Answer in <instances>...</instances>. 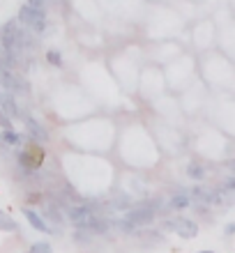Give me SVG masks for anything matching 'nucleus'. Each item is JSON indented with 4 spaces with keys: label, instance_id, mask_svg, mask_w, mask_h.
<instances>
[{
    "label": "nucleus",
    "instance_id": "obj_1",
    "mask_svg": "<svg viewBox=\"0 0 235 253\" xmlns=\"http://www.w3.org/2000/svg\"><path fill=\"white\" fill-rule=\"evenodd\" d=\"M23 44H26V37L21 35L19 26H16V21H7L5 26L0 28V46L5 48L7 53L12 55L14 60L19 62L21 58V48H23Z\"/></svg>",
    "mask_w": 235,
    "mask_h": 253
},
{
    "label": "nucleus",
    "instance_id": "obj_2",
    "mask_svg": "<svg viewBox=\"0 0 235 253\" xmlns=\"http://www.w3.org/2000/svg\"><path fill=\"white\" fill-rule=\"evenodd\" d=\"M0 85L5 87L9 94H28V90H30L26 79L21 74H16L14 69L5 67L2 62H0Z\"/></svg>",
    "mask_w": 235,
    "mask_h": 253
},
{
    "label": "nucleus",
    "instance_id": "obj_3",
    "mask_svg": "<svg viewBox=\"0 0 235 253\" xmlns=\"http://www.w3.org/2000/svg\"><path fill=\"white\" fill-rule=\"evenodd\" d=\"M19 21H23V26L30 28L33 33H44L47 30V14H44V9H35L30 5H23L19 9Z\"/></svg>",
    "mask_w": 235,
    "mask_h": 253
},
{
    "label": "nucleus",
    "instance_id": "obj_4",
    "mask_svg": "<svg viewBox=\"0 0 235 253\" xmlns=\"http://www.w3.org/2000/svg\"><path fill=\"white\" fill-rule=\"evenodd\" d=\"M166 228L168 230H173V233H178L180 237H185V240H191V237L198 235V223H194L191 219H185V216L173 219V221H166Z\"/></svg>",
    "mask_w": 235,
    "mask_h": 253
},
{
    "label": "nucleus",
    "instance_id": "obj_5",
    "mask_svg": "<svg viewBox=\"0 0 235 253\" xmlns=\"http://www.w3.org/2000/svg\"><path fill=\"white\" fill-rule=\"evenodd\" d=\"M16 159H19V166L23 170H37L42 159H44V152H42L40 147H35V154H33V147H28V150H21L16 154Z\"/></svg>",
    "mask_w": 235,
    "mask_h": 253
},
{
    "label": "nucleus",
    "instance_id": "obj_6",
    "mask_svg": "<svg viewBox=\"0 0 235 253\" xmlns=\"http://www.w3.org/2000/svg\"><path fill=\"white\" fill-rule=\"evenodd\" d=\"M152 219H155V207L141 205V207L129 210L127 219H125V221H129L132 226H148V223H152Z\"/></svg>",
    "mask_w": 235,
    "mask_h": 253
},
{
    "label": "nucleus",
    "instance_id": "obj_7",
    "mask_svg": "<svg viewBox=\"0 0 235 253\" xmlns=\"http://www.w3.org/2000/svg\"><path fill=\"white\" fill-rule=\"evenodd\" d=\"M67 219L72 221L76 228H86L88 221L93 219V210L86 205H72V207H67Z\"/></svg>",
    "mask_w": 235,
    "mask_h": 253
},
{
    "label": "nucleus",
    "instance_id": "obj_8",
    "mask_svg": "<svg viewBox=\"0 0 235 253\" xmlns=\"http://www.w3.org/2000/svg\"><path fill=\"white\" fill-rule=\"evenodd\" d=\"M0 108H2V113H5L9 120L21 118V108H19V104H16V99H14V94H9V92L2 94V97H0Z\"/></svg>",
    "mask_w": 235,
    "mask_h": 253
},
{
    "label": "nucleus",
    "instance_id": "obj_9",
    "mask_svg": "<svg viewBox=\"0 0 235 253\" xmlns=\"http://www.w3.org/2000/svg\"><path fill=\"white\" fill-rule=\"evenodd\" d=\"M26 129H28V133H30V138L37 140V143H47V140H48L47 129H44V126H42L37 120H35V118H30V115L26 118Z\"/></svg>",
    "mask_w": 235,
    "mask_h": 253
},
{
    "label": "nucleus",
    "instance_id": "obj_10",
    "mask_svg": "<svg viewBox=\"0 0 235 253\" xmlns=\"http://www.w3.org/2000/svg\"><path fill=\"white\" fill-rule=\"evenodd\" d=\"M23 216H26L28 223H30L35 230H40V233H44V235L51 233V226H47V221L42 219V216L35 212V210H30V207H23Z\"/></svg>",
    "mask_w": 235,
    "mask_h": 253
},
{
    "label": "nucleus",
    "instance_id": "obj_11",
    "mask_svg": "<svg viewBox=\"0 0 235 253\" xmlns=\"http://www.w3.org/2000/svg\"><path fill=\"white\" fill-rule=\"evenodd\" d=\"M0 140H2L5 145H9V147H16V145H21V133H16L12 126H7V129L0 131Z\"/></svg>",
    "mask_w": 235,
    "mask_h": 253
},
{
    "label": "nucleus",
    "instance_id": "obj_12",
    "mask_svg": "<svg viewBox=\"0 0 235 253\" xmlns=\"http://www.w3.org/2000/svg\"><path fill=\"white\" fill-rule=\"evenodd\" d=\"M0 230L2 233H16V221L2 210H0Z\"/></svg>",
    "mask_w": 235,
    "mask_h": 253
},
{
    "label": "nucleus",
    "instance_id": "obj_13",
    "mask_svg": "<svg viewBox=\"0 0 235 253\" xmlns=\"http://www.w3.org/2000/svg\"><path fill=\"white\" fill-rule=\"evenodd\" d=\"M108 228H111V223L108 221H104V219H90L88 221V226H86V230H93V233H106Z\"/></svg>",
    "mask_w": 235,
    "mask_h": 253
},
{
    "label": "nucleus",
    "instance_id": "obj_14",
    "mask_svg": "<svg viewBox=\"0 0 235 253\" xmlns=\"http://www.w3.org/2000/svg\"><path fill=\"white\" fill-rule=\"evenodd\" d=\"M189 205H191V203H189L187 193H178V196H173V198H171V205H168V207H173V210H187Z\"/></svg>",
    "mask_w": 235,
    "mask_h": 253
},
{
    "label": "nucleus",
    "instance_id": "obj_15",
    "mask_svg": "<svg viewBox=\"0 0 235 253\" xmlns=\"http://www.w3.org/2000/svg\"><path fill=\"white\" fill-rule=\"evenodd\" d=\"M187 175L189 177H191V180H203V177H205V168L201 166V164H191V166L187 168Z\"/></svg>",
    "mask_w": 235,
    "mask_h": 253
},
{
    "label": "nucleus",
    "instance_id": "obj_16",
    "mask_svg": "<svg viewBox=\"0 0 235 253\" xmlns=\"http://www.w3.org/2000/svg\"><path fill=\"white\" fill-rule=\"evenodd\" d=\"M28 253H53V251H51V244H48V242H37V244L30 247Z\"/></svg>",
    "mask_w": 235,
    "mask_h": 253
},
{
    "label": "nucleus",
    "instance_id": "obj_17",
    "mask_svg": "<svg viewBox=\"0 0 235 253\" xmlns=\"http://www.w3.org/2000/svg\"><path fill=\"white\" fill-rule=\"evenodd\" d=\"M47 62L53 67H62V55L58 53V51H48L47 53Z\"/></svg>",
    "mask_w": 235,
    "mask_h": 253
},
{
    "label": "nucleus",
    "instance_id": "obj_18",
    "mask_svg": "<svg viewBox=\"0 0 235 253\" xmlns=\"http://www.w3.org/2000/svg\"><path fill=\"white\" fill-rule=\"evenodd\" d=\"M194 198H198V200H203V203H210V193L205 191V189L203 187H194Z\"/></svg>",
    "mask_w": 235,
    "mask_h": 253
},
{
    "label": "nucleus",
    "instance_id": "obj_19",
    "mask_svg": "<svg viewBox=\"0 0 235 253\" xmlns=\"http://www.w3.org/2000/svg\"><path fill=\"white\" fill-rule=\"evenodd\" d=\"M115 203H118V210H129V207H132V200H129V196H120V198L115 200Z\"/></svg>",
    "mask_w": 235,
    "mask_h": 253
},
{
    "label": "nucleus",
    "instance_id": "obj_20",
    "mask_svg": "<svg viewBox=\"0 0 235 253\" xmlns=\"http://www.w3.org/2000/svg\"><path fill=\"white\" fill-rule=\"evenodd\" d=\"M48 0H28V5L35 7V9H44V5H47Z\"/></svg>",
    "mask_w": 235,
    "mask_h": 253
},
{
    "label": "nucleus",
    "instance_id": "obj_21",
    "mask_svg": "<svg viewBox=\"0 0 235 253\" xmlns=\"http://www.w3.org/2000/svg\"><path fill=\"white\" fill-rule=\"evenodd\" d=\"M0 126H2V129H7V126H12V122H9V118H7V115L2 113V108H0Z\"/></svg>",
    "mask_w": 235,
    "mask_h": 253
},
{
    "label": "nucleus",
    "instance_id": "obj_22",
    "mask_svg": "<svg viewBox=\"0 0 235 253\" xmlns=\"http://www.w3.org/2000/svg\"><path fill=\"white\" fill-rule=\"evenodd\" d=\"M224 189H226V191H233V189H235V180H233V177H229V180H226V187H224Z\"/></svg>",
    "mask_w": 235,
    "mask_h": 253
},
{
    "label": "nucleus",
    "instance_id": "obj_23",
    "mask_svg": "<svg viewBox=\"0 0 235 253\" xmlns=\"http://www.w3.org/2000/svg\"><path fill=\"white\" fill-rule=\"evenodd\" d=\"M201 253H212V251H201Z\"/></svg>",
    "mask_w": 235,
    "mask_h": 253
}]
</instances>
